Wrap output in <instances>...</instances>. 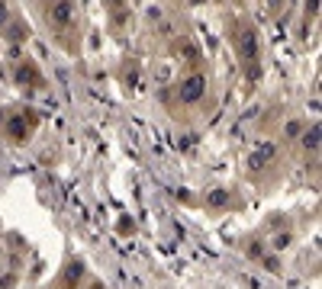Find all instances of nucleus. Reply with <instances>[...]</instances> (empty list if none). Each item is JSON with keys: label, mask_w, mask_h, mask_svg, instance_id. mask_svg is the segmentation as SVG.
Listing matches in <instances>:
<instances>
[{"label": "nucleus", "mask_w": 322, "mask_h": 289, "mask_svg": "<svg viewBox=\"0 0 322 289\" xmlns=\"http://www.w3.org/2000/svg\"><path fill=\"white\" fill-rule=\"evenodd\" d=\"M0 23H3V7H0Z\"/></svg>", "instance_id": "7ed1b4c3"}, {"label": "nucleus", "mask_w": 322, "mask_h": 289, "mask_svg": "<svg viewBox=\"0 0 322 289\" xmlns=\"http://www.w3.org/2000/svg\"><path fill=\"white\" fill-rule=\"evenodd\" d=\"M200 90H203V77H190V81L184 84V97L187 100H197Z\"/></svg>", "instance_id": "f257e3e1"}, {"label": "nucleus", "mask_w": 322, "mask_h": 289, "mask_svg": "<svg viewBox=\"0 0 322 289\" xmlns=\"http://www.w3.org/2000/svg\"><path fill=\"white\" fill-rule=\"evenodd\" d=\"M68 16H71V7H68V3H58V10H55V23H68Z\"/></svg>", "instance_id": "f03ea898"}]
</instances>
